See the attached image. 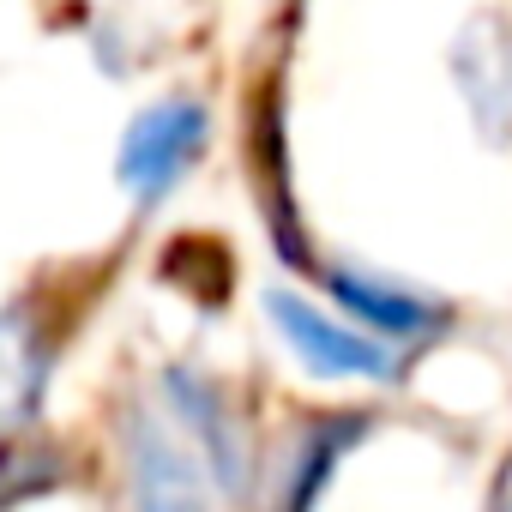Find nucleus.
Here are the masks:
<instances>
[{"instance_id":"1","label":"nucleus","mask_w":512,"mask_h":512,"mask_svg":"<svg viewBox=\"0 0 512 512\" xmlns=\"http://www.w3.org/2000/svg\"><path fill=\"white\" fill-rule=\"evenodd\" d=\"M266 314H272L278 338L290 344V356L320 380H392L398 374V350L386 338H368L362 326L320 314L296 290H266Z\"/></svg>"},{"instance_id":"2","label":"nucleus","mask_w":512,"mask_h":512,"mask_svg":"<svg viewBox=\"0 0 512 512\" xmlns=\"http://www.w3.org/2000/svg\"><path fill=\"white\" fill-rule=\"evenodd\" d=\"M205 151V109L193 97H169L151 103L145 115H133V127L121 133L115 151V175L139 205H157Z\"/></svg>"},{"instance_id":"3","label":"nucleus","mask_w":512,"mask_h":512,"mask_svg":"<svg viewBox=\"0 0 512 512\" xmlns=\"http://www.w3.org/2000/svg\"><path fill=\"white\" fill-rule=\"evenodd\" d=\"M127 464H133V506L139 512H211V488H205L199 458L151 416H133Z\"/></svg>"},{"instance_id":"4","label":"nucleus","mask_w":512,"mask_h":512,"mask_svg":"<svg viewBox=\"0 0 512 512\" xmlns=\"http://www.w3.org/2000/svg\"><path fill=\"white\" fill-rule=\"evenodd\" d=\"M452 67H458V85L476 109L482 127H512V25L482 13L458 31V49H452Z\"/></svg>"},{"instance_id":"5","label":"nucleus","mask_w":512,"mask_h":512,"mask_svg":"<svg viewBox=\"0 0 512 512\" xmlns=\"http://www.w3.org/2000/svg\"><path fill=\"white\" fill-rule=\"evenodd\" d=\"M43 380H49V344L31 308H0V434L31 428V416L43 410Z\"/></svg>"},{"instance_id":"6","label":"nucleus","mask_w":512,"mask_h":512,"mask_svg":"<svg viewBox=\"0 0 512 512\" xmlns=\"http://www.w3.org/2000/svg\"><path fill=\"white\" fill-rule=\"evenodd\" d=\"M326 290H332L368 332H386V338H422V332L440 326V308H434L428 296H416V290H404V284H386V278H374V272L338 266V272H326Z\"/></svg>"},{"instance_id":"7","label":"nucleus","mask_w":512,"mask_h":512,"mask_svg":"<svg viewBox=\"0 0 512 512\" xmlns=\"http://www.w3.org/2000/svg\"><path fill=\"white\" fill-rule=\"evenodd\" d=\"M169 398H175L181 422L205 440L217 482H223L229 494H241V488H247V440H241L235 416L223 410V392L205 386V380H193V374H169Z\"/></svg>"},{"instance_id":"8","label":"nucleus","mask_w":512,"mask_h":512,"mask_svg":"<svg viewBox=\"0 0 512 512\" xmlns=\"http://www.w3.org/2000/svg\"><path fill=\"white\" fill-rule=\"evenodd\" d=\"M350 422H326V428H314V440L302 446V464H296V488H290V512H308L314 506V494L326 488V476H332V464H338V452L356 440V434H344Z\"/></svg>"},{"instance_id":"9","label":"nucleus","mask_w":512,"mask_h":512,"mask_svg":"<svg viewBox=\"0 0 512 512\" xmlns=\"http://www.w3.org/2000/svg\"><path fill=\"white\" fill-rule=\"evenodd\" d=\"M55 476H61L55 452H43V446H7V452H0V506H13L25 494H43Z\"/></svg>"},{"instance_id":"10","label":"nucleus","mask_w":512,"mask_h":512,"mask_svg":"<svg viewBox=\"0 0 512 512\" xmlns=\"http://www.w3.org/2000/svg\"><path fill=\"white\" fill-rule=\"evenodd\" d=\"M506 512H512V506H506Z\"/></svg>"}]
</instances>
